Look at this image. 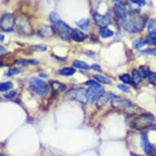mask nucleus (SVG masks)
<instances>
[{
	"label": "nucleus",
	"mask_w": 156,
	"mask_h": 156,
	"mask_svg": "<svg viewBox=\"0 0 156 156\" xmlns=\"http://www.w3.org/2000/svg\"><path fill=\"white\" fill-rule=\"evenodd\" d=\"M146 23V17L140 16H129L123 21V29L128 33H138L143 30Z\"/></svg>",
	"instance_id": "1"
},
{
	"label": "nucleus",
	"mask_w": 156,
	"mask_h": 156,
	"mask_svg": "<svg viewBox=\"0 0 156 156\" xmlns=\"http://www.w3.org/2000/svg\"><path fill=\"white\" fill-rule=\"evenodd\" d=\"M154 122V118L153 115L144 114V115L137 116L133 122L132 126L136 130H142V129L148 128Z\"/></svg>",
	"instance_id": "2"
},
{
	"label": "nucleus",
	"mask_w": 156,
	"mask_h": 156,
	"mask_svg": "<svg viewBox=\"0 0 156 156\" xmlns=\"http://www.w3.org/2000/svg\"><path fill=\"white\" fill-rule=\"evenodd\" d=\"M29 84L36 93L39 95H46L48 91V87L46 83L38 78H31L29 80Z\"/></svg>",
	"instance_id": "3"
},
{
	"label": "nucleus",
	"mask_w": 156,
	"mask_h": 156,
	"mask_svg": "<svg viewBox=\"0 0 156 156\" xmlns=\"http://www.w3.org/2000/svg\"><path fill=\"white\" fill-rule=\"evenodd\" d=\"M16 28L19 33L25 34V35H30L32 34V26L27 18L25 16H20L16 21Z\"/></svg>",
	"instance_id": "4"
},
{
	"label": "nucleus",
	"mask_w": 156,
	"mask_h": 156,
	"mask_svg": "<svg viewBox=\"0 0 156 156\" xmlns=\"http://www.w3.org/2000/svg\"><path fill=\"white\" fill-rule=\"evenodd\" d=\"M1 29L4 31L10 32L13 30V27L15 26V19L12 14L11 13H4L1 18Z\"/></svg>",
	"instance_id": "5"
},
{
	"label": "nucleus",
	"mask_w": 156,
	"mask_h": 156,
	"mask_svg": "<svg viewBox=\"0 0 156 156\" xmlns=\"http://www.w3.org/2000/svg\"><path fill=\"white\" fill-rule=\"evenodd\" d=\"M56 29L62 39H64V40H69V38L71 37L73 30L67 24H66L63 21H60L56 25Z\"/></svg>",
	"instance_id": "6"
},
{
	"label": "nucleus",
	"mask_w": 156,
	"mask_h": 156,
	"mask_svg": "<svg viewBox=\"0 0 156 156\" xmlns=\"http://www.w3.org/2000/svg\"><path fill=\"white\" fill-rule=\"evenodd\" d=\"M70 94L74 99L79 101L83 104H87L88 101V97H87V92L84 88L82 87H77L71 91Z\"/></svg>",
	"instance_id": "7"
},
{
	"label": "nucleus",
	"mask_w": 156,
	"mask_h": 156,
	"mask_svg": "<svg viewBox=\"0 0 156 156\" xmlns=\"http://www.w3.org/2000/svg\"><path fill=\"white\" fill-rule=\"evenodd\" d=\"M111 105L115 109L118 110H128L133 108V104L131 101L128 100H124L122 98H119V97H115L113 98V100L111 101Z\"/></svg>",
	"instance_id": "8"
},
{
	"label": "nucleus",
	"mask_w": 156,
	"mask_h": 156,
	"mask_svg": "<svg viewBox=\"0 0 156 156\" xmlns=\"http://www.w3.org/2000/svg\"><path fill=\"white\" fill-rule=\"evenodd\" d=\"M87 92L89 102L97 101L103 94H105V90L101 87H90Z\"/></svg>",
	"instance_id": "9"
},
{
	"label": "nucleus",
	"mask_w": 156,
	"mask_h": 156,
	"mask_svg": "<svg viewBox=\"0 0 156 156\" xmlns=\"http://www.w3.org/2000/svg\"><path fill=\"white\" fill-rule=\"evenodd\" d=\"M93 19H94L95 23L98 26H100L101 28H106V26H108L111 23V20L109 16L101 15L99 13L94 14Z\"/></svg>",
	"instance_id": "10"
},
{
	"label": "nucleus",
	"mask_w": 156,
	"mask_h": 156,
	"mask_svg": "<svg viewBox=\"0 0 156 156\" xmlns=\"http://www.w3.org/2000/svg\"><path fill=\"white\" fill-rule=\"evenodd\" d=\"M141 146L143 147L144 151L146 152L147 154H151L154 152V149L150 143L148 138L146 135L141 136Z\"/></svg>",
	"instance_id": "11"
},
{
	"label": "nucleus",
	"mask_w": 156,
	"mask_h": 156,
	"mask_svg": "<svg viewBox=\"0 0 156 156\" xmlns=\"http://www.w3.org/2000/svg\"><path fill=\"white\" fill-rule=\"evenodd\" d=\"M71 38L74 39V41L82 42L87 38V35L80 30L74 29V30H73V32H72Z\"/></svg>",
	"instance_id": "12"
},
{
	"label": "nucleus",
	"mask_w": 156,
	"mask_h": 156,
	"mask_svg": "<svg viewBox=\"0 0 156 156\" xmlns=\"http://www.w3.org/2000/svg\"><path fill=\"white\" fill-rule=\"evenodd\" d=\"M115 13L117 14L119 17L120 18L122 21H124L127 16H126V10L124 7L123 6H121L120 4H119V3H116L115 6Z\"/></svg>",
	"instance_id": "13"
},
{
	"label": "nucleus",
	"mask_w": 156,
	"mask_h": 156,
	"mask_svg": "<svg viewBox=\"0 0 156 156\" xmlns=\"http://www.w3.org/2000/svg\"><path fill=\"white\" fill-rule=\"evenodd\" d=\"M112 97H116L115 95H113L112 93H105L103 94L101 97L97 101V106H102V105H105L108 101L111 99Z\"/></svg>",
	"instance_id": "14"
},
{
	"label": "nucleus",
	"mask_w": 156,
	"mask_h": 156,
	"mask_svg": "<svg viewBox=\"0 0 156 156\" xmlns=\"http://www.w3.org/2000/svg\"><path fill=\"white\" fill-rule=\"evenodd\" d=\"M38 33L39 34L44 37H48V36H50L53 33V29L51 26H41L38 29Z\"/></svg>",
	"instance_id": "15"
},
{
	"label": "nucleus",
	"mask_w": 156,
	"mask_h": 156,
	"mask_svg": "<svg viewBox=\"0 0 156 156\" xmlns=\"http://www.w3.org/2000/svg\"><path fill=\"white\" fill-rule=\"evenodd\" d=\"M141 80H142V77H141V74L139 73L138 70L134 69L132 73V81L133 83L135 85L139 84L141 82Z\"/></svg>",
	"instance_id": "16"
},
{
	"label": "nucleus",
	"mask_w": 156,
	"mask_h": 156,
	"mask_svg": "<svg viewBox=\"0 0 156 156\" xmlns=\"http://www.w3.org/2000/svg\"><path fill=\"white\" fill-rule=\"evenodd\" d=\"M147 44L150 45H156V32H151L146 37Z\"/></svg>",
	"instance_id": "17"
},
{
	"label": "nucleus",
	"mask_w": 156,
	"mask_h": 156,
	"mask_svg": "<svg viewBox=\"0 0 156 156\" xmlns=\"http://www.w3.org/2000/svg\"><path fill=\"white\" fill-rule=\"evenodd\" d=\"M16 63L21 66H28V65H32V66H36L38 64V61L36 60H17Z\"/></svg>",
	"instance_id": "18"
},
{
	"label": "nucleus",
	"mask_w": 156,
	"mask_h": 156,
	"mask_svg": "<svg viewBox=\"0 0 156 156\" xmlns=\"http://www.w3.org/2000/svg\"><path fill=\"white\" fill-rule=\"evenodd\" d=\"M75 73V69L72 67H66V68H63V69H60L59 74L64 76H70Z\"/></svg>",
	"instance_id": "19"
},
{
	"label": "nucleus",
	"mask_w": 156,
	"mask_h": 156,
	"mask_svg": "<svg viewBox=\"0 0 156 156\" xmlns=\"http://www.w3.org/2000/svg\"><path fill=\"white\" fill-rule=\"evenodd\" d=\"M139 73L141 74V77L144 79L149 78V75L151 74V72L150 71V68L146 66H142L139 68Z\"/></svg>",
	"instance_id": "20"
},
{
	"label": "nucleus",
	"mask_w": 156,
	"mask_h": 156,
	"mask_svg": "<svg viewBox=\"0 0 156 156\" xmlns=\"http://www.w3.org/2000/svg\"><path fill=\"white\" fill-rule=\"evenodd\" d=\"M76 25L78 27H80L82 30H87L89 26V20L88 19H81L80 21H77Z\"/></svg>",
	"instance_id": "21"
},
{
	"label": "nucleus",
	"mask_w": 156,
	"mask_h": 156,
	"mask_svg": "<svg viewBox=\"0 0 156 156\" xmlns=\"http://www.w3.org/2000/svg\"><path fill=\"white\" fill-rule=\"evenodd\" d=\"M100 34L101 36L104 38H110L111 36H113L114 32L112 30H110V29L108 28H101L100 30Z\"/></svg>",
	"instance_id": "22"
},
{
	"label": "nucleus",
	"mask_w": 156,
	"mask_h": 156,
	"mask_svg": "<svg viewBox=\"0 0 156 156\" xmlns=\"http://www.w3.org/2000/svg\"><path fill=\"white\" fill-rule=\"evenodd\" d=\"M51 86L54 91H63V90L66 89V86H65L63 83L59 82H56V81L51 82Z\"/></svg>",
	"instance_id": "23"
},
{
	"label": "nucleus",
	"mask_w": 156,
	"mask_h": 156,
	"mask_svg": "<svg viewBox=\"0 0 156 156\" xmlns=\"http://www.w3.org/2000/svg\"><path fill=\"white\" fill-rule=\"evenodd\" d=\"M73 65H74V66L77 67V68H80V69H90L89 65H87L86 62H81V61H74V62H73Z\"/></svg>",
	"instance_id": "24"
},
{
	"label": "nucleus",
	"mask_w": 156,
	"mask_h": 156,
	"mask_svg": "<svg viewBox=\"0 0 156 156\" xmlns=\"http://www.w3.org/2000/svg\"><path fill=\"white\" fill-rule=\"evenodd\" d=\"M146 44H147L146 38H140V39H137L133 42V45L134 48H140L141 47L145 46Z\"/></svg>",
	"instance_id": "25"
},
{
	"label": "nucleus",
	"mask_w": 156,
	"mask_h": 156,
	"mask_svg": "<svg viewBox=\"0 0 156 156\" xmlns=\"http://www.w3.org/2000/svg\"><path fill=\"white\" fill-rule=\"evenodd\" d=\"M13 87L12 83L11 82H6V83H2L0 84V90L1 92H6L8 90L12 89Z\"/></svg>",
	"instance_id": "26"
},
{
	"label": "nucleus",
	"mask_w": 156,
	"mask_h": 156,
	"mask_svg": "<svg viewBox=\"0 0 156 156\" xmlns=\"http://www.w3.org/2000/svg\"><path fill=\"white\" fill-rule=\"evenodd\" d=\"M94 77L97 81H99V82L101 83H104V84H108V83H110V80H108V78H106L105 76H103V75L96 74Z\"/></svg>",
	"instance_id": "27"
},
{
	"label": "nucleus",
	"mask_w": 156,
	"mask_h": 156,
	"mask_svg": "<svg viewBox=\"0 0 156 156\" xmlns=\"http://www.w3.org/2000/svg\"><path fill=\"white\" fill-rule=\"evenodd\" d=\"M49 18H50V21L52 22L53 24L56 25L61 20H60V16L56 12H51L50 15H49Z\"/></svg>",
	"instance_id": "28"
},
{
	"label": "nucleus",
	"mask_w": 156,
	"mask_h": 156,
	"mask_svg": "<svg viewBox=\"0 0 156 156\" xmlns=\"http://www.w3.org/2000/svg\"><path fill=\"white\" fill-rule=\"evenodd\" d=\"M148 30L150 32H155L156 31V19H151L149 21Z\"/></svg>",
	"instance_id": "29"
},
{
	"label": "nucleus",
	"mask_w": 156,
	"mask_h": 156,
	"mask_svg": "<svg viewBox=\"0 0 156 156\" xmlns=\"http://www.w3.org/2000/svg\"><path fill=\"white\" fill-rule=\"evenodd\" d=\"M119 80H120L122 82L124 83H128V84L133 82V81H132V78H131L130 75L128 74H123V75L119 76Z\"/></svg>",
	"instance_id": "30"
},
{
	"label": "nucleus",
	"mask_w": 156,
	"mask_h": 156,
	"mask_svg": "<svg viewBox=\"0 0 156 156\" xmlns=\"http://www.w3.org/2000/svg\"><path fill=\"white\" fill-rule=\"evenodd\" d=\"M21 72V69H17V68H12L8 71V73L6 74V75L8 76H12V75H14V74H20Z\"/></svg>",
	"instance_id": "31"
},
{
	"label": "nucleus",
	"mask_w": 156,
	"mask_h": 156,
	"mask_svg": "<svg viewBox=\"0 0 156 156\" xmlns=\"http://www.w3.org/2000/svg\"><path fill=\"white\" fill-rule=\"evenodd\" d=\"M133 3L137 4L139 7H143L146 5V0H131Z\"/></svg>",
	"instance_id": "32"
},
{
	"label": "nucleus",
	"mask_w": 156,
	"mask_h": 156,
	"mask_svg": "<svg viewBox=\"0 0 156 156\" xmlns=\"http://www.w3.org/2000/svg\"><path fill=\"white\" fill-rule=\"evenodd\" d=\"M149 80L151 83H156V74L155 73H152L151 72V74L149 75Z\"/></svg>",
	"instance_id": "33"
},
{
	"label": "nucleus",
	"mask_w": 156,
	"mask_h": 156,
	"mask_svg": "<svg viewBox=\"0 0 156 156\" xmlns=\"http://www.w3.org/2000/svg\"><path fill=\"white\" fill-rule=\"evenodd\" d=\"M85 84L87 86H90V87H100V85L98 84L97 83H96L93 80H89L87 82L85 83Z\"/></svg>",
	"instance_id": "34"
},
{
	"label": "nucleus",
	"mask_w": 156,
	"mask_h": 156,
	"mask_svg": "<svg viewBox=\"0 0 156 156\" xmlns=\"http://www.w3.org/2000/svg\"><path fill=\"white\" fill-rule=\"evenodd\" d=\"M142 53L152 54V55H156V48L147 49V50H144V51H142Z\"/></svg>",
	"instance_id": "35"
},
{
	"label": "nucleus",
	"mask_w": 156,
	"mask_h": 156,
	"mask_svg": "<svg viewBox=\"0 0 156 156\" xmlns=\"http://www.w3.org/2000/svg\"><path fill=\"white\" fill-rule=\"evenodd\" d=\"M118 87L119 88L120 90H122V91H123L124 92H129V88H128V87H126V86H124V85H119Z\"/></svg>",
	"instance_id": "36"
},
{
	"label": "nucleus",
	"mask_w": 156,
	"mask_h": 156,
	"mask_svg": "<svg viewBox=\"0 0 156 156\" xmlns=\"http://www.w3.org/2000/svg\"><path fill=\"white\" fill-rule=\"evenodd\" d=\"M15 95H16V92H10V93H8V94H6L5 97H7V98H12V97H14Z\"/></svg>",
	"instance_id": "37"
},
{
	"label": "nucleus",
	"mask_w": 156,
	"mask_h": 156,
	"mask_svg": "<svg viewBox=\"0 0 156 156\" xmlns=\"http://www.w3.org/2000/svg\"><path fill=\"white\" fill-rule=\"evenodd\" d=\"M92 69H94L95 70H101V67L98 65H93L92 67Z\"/></svg>",
	"instance_id": "38"
},
{
	"label": "nucleus",
	"mask_w": 156,
	"mask_h": 156,
	"mask_svg": "<svg viewBox=\"0 0 156 156\" xmlns=\"http://www.w3.org/2000/svg\"><path fill=\"white\" fill-rule=\"evenodd\" d=\"M3 39H4V35H3V34H1V42H3Z\"/></svg>",
	"instance_id": "39"
},
{
	"label": "nucleus",
	"mask_w": 156,
	"mask_h": 156,
	"mask_svg": "<svg viewBox=\"0 0 156 156\" xmlns=\"http://www.w3.org/2000/svg\"><path fill=\"white\" fill-rule=\"evenodd\" d=\"M40 77H48V75H47V74H40Z\"/></svg>",
	"instance_id": "40"
}]
</instances>
